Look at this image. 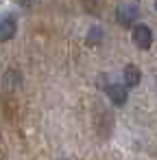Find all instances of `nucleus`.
<instances>
[{"mask_svg": "<svg viewBox=\"0 0 157 160\" xmlns=\"http://www.w3.org/2000/svg\"><path fill=\"white\" fill-rule=\"evenodd\" d=\"M131 40L140 51H148L150 44H153V31L146 24H135L133 31H131Z\"/></svg>", "mask_w": 157, "mask_h": 160, "instance_id": "1", "label": "nucleus"}, {"mask_svg": "<svg viewBox=\"0 0 157 160\" xmlns=\"http://www.w3.org/2000/svg\"><path fill=\"white\" fill-rule=\"evenodd\" d=\"M135 18H137V7H135V2H120V5H118V9H116V20H118L122 27H131Z\"/></svg>", "mask_w": 157, "mask_h": 160, "instance_id": "2", "label": "nucleus"}, {"mask_svg": "<svg viewBox=\"0 0 157 160\" xmlns=\"http://www.w3.org/2000/svg\"><path fill=\"white\" fill-rule=\"evenodd\" d=\"M16 31H18V18L7 13L0 18V42H9L16 38Z\"/></svg>", "mask_w": 157, "mask_h": 160, "instance_id": "3", "label": "nucleus"}, {"mask_svg": "<svg viewBox=\"0 0 157 160\" xmlns=\"http://www.w3.org/2000/svg\"><path fill=\"white\" fill-rule=\"evenodd\" d=\"M107 97L111 99L113 105H124L127 99H129V92L124 90V86H120V83H111V86H107Z\"/></svg>", "mask_w": 157, "mask_h": 160, "instance_id": "4", "label": "nucleus"}, {"mask_svg": "<svg viewBox=\"0 0 157 160\" xmlns=\"http://www.w3.org/2000/svg\"><path fill=\"white\" fill-rule=\"evenodd\" d=\"M140 79H142V72H140V68H137V66H133V64L124 66V70H122V81H124V86H127V88L137 86V83H140Z\"/></svg>", "mask_w": 157, "mask_h": 160, "instance_id": "5", "label": "nucleus"}, {"mask_svg": "<svg viewBox=\"0 0 157 160\" xmlns=\"http://www.w3.org/2000/svg\"><path fill=\"white\" fill-rule=\"evenodd\" d=\"M100 40H103V29H100V27H92V29L87 31V44L94 46V44H98Z\"/></svg>", "mask_w": 157, "mask_h": 160, "instance_id": "6", "label": "nucleus"}, {"mask_svg": "<svg viewBox=\"0 0 157 160\" xmlns=\"http://www.w3.org/2000/svg\"><path fill=\"white\" fill-rule=\"evenodd\" d=\"M16 2H18V5H22V7H29V5H33V2H35V0H16Z\"/></svg>", "mask_w": 157, "mask_h": 160, "instance_id": "7", "label": "nucleus"}, {"mask_svg": "<svg viewBox=\"0 0 157 160\" xmlns=\"http://www.w3.org/2000/svg\"><path fill=\"white\" fill-rule=\"evenodd\" d=\"M155 9H157V0H155Z\"/></svg>", "mask_w": 157, "mask_h": 160, "instance_id": "8", "label": "nucleus"}]
</instances>
